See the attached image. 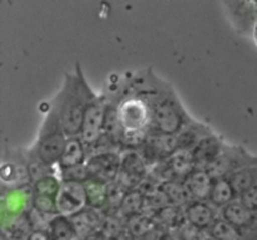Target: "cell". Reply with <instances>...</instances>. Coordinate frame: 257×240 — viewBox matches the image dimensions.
<instances>
[{"instance_id": "obj_1", "label": "cell", "mask_w": 257, "mask_h": 240, "mask_svg": "<svg viewBox=\"0 0 257 240\" xmlns=\"http://www.w3.org/2000/svg\"><path fill=\"white\" fill-rule=\"evenodd\" d=\"M130 82L148 98L152 112L151 133L176 136L193 120L172 86L157 77L152 69L136 73Z\"/></svg>"}, {"instance_id": "obj_2", "label": "cell", "mask_w": 257, "mask_h": 240, "mask_svg": "<svg viewBox=\"0 0 257 240\" xmlns=\"http://www.w3.org/2000/svg\"><path fill=\"white\" fill-rule=\"evenodd\" d=\"M97 96L77 63L75 73H65L62 88L50 105L57 110L68 137L79 136L88 103Z\"/></svg>"}, {"instance_id": "obj_3", "label": "cell", "mask_w": 257, "mask_h": 240, "mask_svg": "<svg viewBox=\"0 0 257 240\" xmlns=\"http://www.w3.org/2000/svg\"><path fill=\"white\" fill-rule=\"evenodd\" d=\"M117 97V112L123 133H150L152 112L148 98L133 87L130 79L113 91Z\"/></svg>"}, {"instance_id": "obj_4", "label": "cell", "mask_w": 257, "mask_h": 240, "mask_svg": "<svg viewBox=\"0 0 257 240\" xmlns=\"http://www.w3.org/2000/svg\"><path fill=\"white\" fill-rule=\"evenodd\" d=\"M68 136L62 125L57 110L50 105L49 111L43 120L42 126L38 132L37 141L29 148L33 156L39 158L48 166L58 165L60 156L63 155Z\"/></svg>"}, {"instance_id": "obj_5", "label": "cell", "mask_w": 257, "mask_h": 240, "mask_svg": "<svg viewBox=\"0 0 257 240\" xmlns=\"http://www.w3.org/2000/svg\"><path fill=\"white\" fill-rule=\"evenodd\" d=\"M253 165H257V155L251 153L243 146L225 143L220 156L205 170L213 180H216L228 178L232 174Z\"/></svg>"}, {"instance_id": "obj_6", "label": "cell", "mask_w": 257, "mask_h": 240, "mask_svg": "<svg viewBox=\"0 0 257 240\" xmlns=\"http://www.w3.org/2000/svg\"><path fill=\"white\" fill-rule=\"evenodd\" d=\"M32 185L19 188H3L2 194V218L3 225L9 221L10 226L22 219L32 209Z\"/></svg>"}, {"instance_id": "obj_7", "label": "cell", "mask_w": 257, "mask_h": 240, "mask_svg": "<svg viewBox=\"0 0 257 240\" xmlns=\"http://www.w3.org/2000/svg\"><path fill=\"white\" fill-rule=\"evenodd\" d=\"M107 105L108 97L105 93H103V95L95 96L85 108L82 131L79 136L87 147L92 146L103 135Z\"/></svg>"}, {"instance_id": "obj_8", "label": "cell", "mask_w": 257, "mask_h": 240, "mask_svg": "<svg viewBox=\"0 0 257 240\" xmlns=\"http://www.w3.org/2000/svg\"><path fill=\"white\" fill-rule=\"evenodd\" d=\"M120 153L122 163L117 183L127 191L138 189L150 174V168L138 151L127 150Z\"/></svg>"}, {"instance_id": "obj_9", "label": "cell", "mask_w": 257, "mask_h": 240, "mask_svg": "<svg viewBox=\"0 0 257 240\" xmlns=\"http://www.w3.org/2000/svg\"><path fill=\"white\" fill-rule=\"evenodd\" d=\"M222 5L236 32L252 37L257 23V0L223 2Z\"/></svg>"}, {"instance_id": "obj_10", "label": "cell", "mask_w": 257, "mask_h": 240, "mask_svg": "<svg viewBox=\"0 0 257 240\" xmlns=\"http://www.w3.org/2000/svg\"><path fill=\"white\" fill-rule=\"evenodd\" d=\"M120 163H122L120 151H109V152L90 156L85 165L89 170L90 178L109 185L117 181L120 170Z\"/></svg>"}, {"instance_id": "obj_11", "label": "cell", "mask_w": 257, "mask_h": 240, "mask_svg": "<svg viewBox=\"0 0 257 240\" xmlns=\"http://www.w3.org/2000/svg\"><path fill=\"white\" fill-rule=\"evenodd\" d=\"M143 160L152 168L156 164H160L170 158L175 152H177V145H176L175 136L160 135V133H151L148 135L147 140L138 150Z\"/></svg>"}, {"instance_id": "obj_12", "label": "cell", "mask_w": 257, "mask_h": 240, "mask_svg": "<svg viewBox=\"0 0 257 240\" xmlns=\"http://www.w3.org/2000/svg\"><path fill=\"white\" fill-rule=\"evenodd\" d=\"M58 213L60 215L74 216L87 208V198H85L84 184L72 183V181H62L59 195L57 199Z\"/></svg>"}, {"instance_id": "obj_13", "label": "cell", "mask_w": 257, "mask_h": 240, "mask_svg": "<svg viewBox=\"0 0 257 240\" xmlns=\"http://www.w3.org/2000/svg\"><path fill=\"white\" fill-rule=\"evenodd\" d=\"M186 223L193 228L208 233L215 221L220 218V211L216 210L208 201H191L185 206Z\"/></svg>"}, {"instance_id": "obj_14", "label": "cell", "mask_w": 257, "mask_h": 240, "mask_svg": "<svg viewBox=\"0 0 257 240\" xmlns=\"http://www.w3.org/2000/svg\"><path fill=\"white\" fill-rule=\"evenodd\" d=\"M220 216L245 233L257 236V211L246 208L240 200L233 201L231 205L221 210Z\"/></svg>"}, {"instance_id": "obj_15", "label": "cell", "mask_w": 257, "mask_h": 240, "mask_svg": "<svg viewBox=\"0 0 257 240\" xmlns=\"http://www.w3.org/2000/svg\"><path fill=\"white\" fill-rule=\"evenodd\" d=\"M225 143L226 142L223 141V138L220 137L218 135H216L215 132L206 136V137L203 138L192 151H191V156H192L193 164H195L196 168H207L211 163H213V161L220 156Z\"/></svg>"}, {"instance_id": "obj_16", "label": "cell", "mask_w": 257, "mask_h": 240, "mask_svg": "<svg viewBox=\"0 0 257 240\" xmlns=\"http://www.w3.org/2000/svg\"><path fill=\"white\" fill-rule=\"evenodd\" d=\"M213 133L212 128L205 123L196 121L193 118L190 123L185 126L177 135L175 136L177 151H187L191 152L206 136Z\"/></svg>"}, {"instance_id": "obj_17", "label": "cell", "mask_w": 257, "mask_h": 240, "mask_svg": "<svg viewBox=\"0 0 257 240\" xmlns=\"http://www.w3.org/2000/svg\"><path fill=\"white\" fill-rule=\"evenodd\" d=\"M213 179L205 169L196 168L187 178L183 180L186 190L191 201H207L212 189Z\"/></svg>"}, {"instance_id": "obj_18", "label": "cell", "mask_w": 257, "mask_h": 240, "mask_svg": "<svg viewBox=\"0 0 257 240\" xmlns=\"http://www.w3.org/2000/svg\"><path fill=\"white\" fill-rule=\"evenodd\" d=\"M87 160V146L83 142L80 136H73V137H68L67 145H65L63 155L60 156L57 166L59 171H63L67 169L75 168V166L84 165Z\"/></svg>"}, {"instance_id": "obj_19", "label": "cell", "mask_w": 257, "mask_h": 240, "mask_svg": "<svg viewBox=\"0 0 257 240\" xmlns=\"http://www.w3.org/2000/svg\"><path fill=\"white\" fill-rule=\"evenodd\" d=\"M72 220L74 223L75 229H77L78 240H85L92 236L95 231H100L104 215H103L102 211L85 208L84 210L72 216Z\"/></svg>"}, {"instance_id": "obj_20", "label": "cell", "mask_w": 257, "mask_h": 240, "mask_svg": "<svg viewBox=\"0 0 257 240\" xmlns=\"http://www.w3.org/2000/svg\"><path fill=\"white\" fill-rule=\"evenodd\" d=\"M236 200H238V198L236 195V191L233 189L232 184L230 183L227 178L213 180L210 198H208L207 201L216 210H223V209L227 208L228 205H231Z\"/></svg>"}, {"instance_id": "obj_21", "label": "cell", "mask_w": 257, "mask_h": 240, "mask_svg": "<svg viewBox=\"0 0 257 240\" xmlns=\"http://www.w3.org/2000/svg\"><path fill=\"white\" fill-rule=\"evenodd\" d=\"M50 240H78L77 229L72 218L65 215H54L47 226Z\"/></svg>"}, {"instance_id": "obj_22", "label": "cell", "mask_w": 257, "mask_h": 240, "mask_svg": "<svg viewBox=\"0 0 257 240\" xmlns=\"http://www.w3.org/2000/svg\"><path fill=\"white\" fill-rule=\"evenodd\" d=\"M207 234L215 240H257V236L245 233L232 224L227 223L221 216L215 221Z\"/></svg>"}, {"instance_id": "obj_23", "label": "cell", "mask_w": 257, "mask_h": 240, "mask_svg": "<svg viewBox=\"0 0 257 240\" xmlns=\"http://www.w3.org/2000/svg\"><path fill=\"white\" fill-rule=\"evenodd\" d=\"M84 189L85 198H87V208L103 211V209L105 208V204H107L108 184L90 179L87 183H84Z\"/></svg>"}, {"instance_id": "obj_24", "label": "cell", "mask_w": 257, "mask_h": 240, "mask_svg": "<svg viewBox=\"0 0 257 240\" xmlns=\"http://www.w3.org/2000/svg\"><path fill=\"white\" fill-rule=\"evenodd\" d=\"M160 190L165 195L168 205L178 206V208H185L191 203V199L188 196L183 181L180 180H170L165 181L160 185Z\"/></svg>"}, {"instance_id": "obj_25", "label": "cell", "mask_w": 257, "mask_h": 240, "mask_svg": "<svg viewBox=\"0 0 257 240\" xmlns=\"http://www.w3.org/2000/svg\"><path fill=\"white\" fill-rule=\"evenodd\" d=\"M227 179L232 184L233 189L236 191V195L240 199L243 194L247 193L250 189H252L257 184V165L242 169V170L228 176Z\"/></svg>"}, {"instance_id": "obj_26", "label": "cell", "mask_w": 257, "mask_h": 240, "mask_svg": "<svg viewBox=\"0 0 257 240\" xmlns=\"http://www.w3.org/2000/svg\"><path fill=\"white\" fill-rule=\"evenodd\" d=\"M143 208H145V196L138 189H135V190H130L125 193L118 215L127 220L132 216L142 214Z\"/></svg>"}, {"instance_id": "obj_27", "label": "cell", "mask_w": 257, "mask_h": 240, "mask_svg": "<svg viewBox=\"0 0 257 240\" xmlns=\"http://www.w3.org/2000/svg\"><path fill=\"white\" fill-rule=\"evenodd\" d=\"M60 188H62V180L58 175L52 174V175L44 176L32 184L33 195L45 196V198L58 199Z\"/></svg>"}, {"instance_id": "obj_28", "label": "cell", "mask_w": 257, "mask_h": 240, "mask_svg": "<svg viewBox=\"0 0 257 240\" xmlns=\"http://www.w3.org/2000/svg\"><path fill=\"white\" fill-rule=\"evenodd\" d=\"M59 178L62 181H72V183L84 184L90 180V173L88 170L87 165L75 166V168L67 169V170L59 171Z\"/></svg>"}, {"instance_id": "obj_29", "label": "cell", "mask_w": 257, "mask_h": 240, "mask_svg": "<svg viewBox=\"0 0 257 240\" xmlns=\"http://www.w3.org/2000/svg\"><path fill=\"white\" fill-rule=\"evenodd\" d=\"M238 200H240L246 208L250 209V210L257 211V184L252 189H250L247 193L243 194Z\"/></svg>"}, {"instance_id": "obj_30", "label": "cell", "mask_w": 257, "mask_h": 240, "mask_svg": "<svg viewBox=\"0 0 257 240\" xmlns=\"http://www.w3.org/2000/svg\"><path fill=\"white\" fill-rule=\"evenodd\" d=\"M27 240H50L47 230H32Z\"/></svg>"}, {"instance_id": "obj_31", "label": "cell", "mask_w": 257, "mask_h": 240, "mask_svg": "<svg viewBox=\"0 0 257 240\" xmlns=\"http://www.w3.org/2000/svg\"><path fill=\"white\" fill-rule=\"evenodd\" d=\"M252 39L255 40V43H256V45H257V23H256L255 28H253V33H252Z\"/></svg>"}]
</instances>
